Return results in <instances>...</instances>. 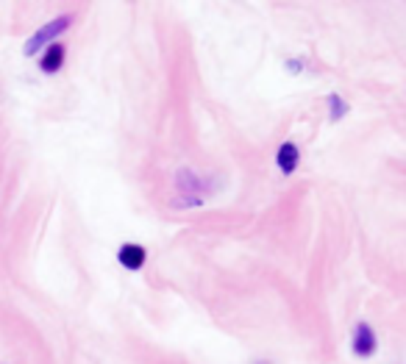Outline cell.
Returning a JSON list of instances; mask_svg holds the SVG:
<instances>
[{"mask_svg":"<svg viewBox=\"0 0 406 364\" xmlns=\"http://www.w3.org/2000/svg\"><path fill=\"white\" fill-rule=\"evenodd\" d=\"M67 25H70V14H61V17H56V20H50L47 25H42L28 42H25V56H33V53H39L53 36H59V33H64L67 31Z\"/></svg>","mask_w":406,"mask_h":364,"instance_id":"6da1fadb","label":"cell"},{"mask_svg":"<svg viewBox=\"0 0 406 364\" xmlns=\"http://www.w3.org/2000/svg\"><path fill=\"white\" fill-rule=\"evenodd\" d=\"M373 351H376V337H373L368 323H359L356 331H354V354L356 356H370Z\"/></svg>","mask_w":406,"mask_h":364,"instance_id":"7a4b0ae2","label":"cell"},{"mask_svg":"<svg viewBox=\"0 0 406 364\" xmlns=\"http://www.w3.org/2000/svg\"><path fill=\"white\" fill-rule=\"evenodd\" d=\"M278 167H281V173H295V167H298V162H301V153H298V145L295 142H284L281 148H278Z\"/></svg>","mask_w":406,"mask_h":364,"instance_id":"3957f363","label":"cell"},{"mask_svg":"<svg viewBox=\"0 0 406 364\" xmlns=\"http://www.w3.org/2000/svg\"><path fill=\"white\" fill-rule=\"evenodd\" d=\"M343 112H345V103H343V100L334 95V98H331V117H340Z\"/></svg>","mask_w":406,"mask_h":364,"instance_id":"8992f818","label":"cell"},{"mask_svg":"<svg viewBox=\"0 0 406 364\" xmlns=\"http://www.w3.org/2000/svg\"><path fill=\"white\" fill-rule=\"evenodd\" d=\"M61 61H64V47L61 45H50L47 50H45V56H42V70L45 73H56L59 67H61Z\"/></svg>","mask_w":406,"mask_h":364,"instance_id":"5b68a950","label":"cell"},{"mask_svg":"<svg viewBox=\"0 0 406 364\" xmlns=\"http://www.w3.org/2000/svg\"><path fill=\"white\" fill-rule=\"evenodd\" d=\"M117 259H120L123 267L140 270V267L145 264V248H140V245H123L120 253H117Z\"/></svg>","mask_w":406,"mask_h":364,"instance_id":"277c9868","label":"cell"}]
</instances>
